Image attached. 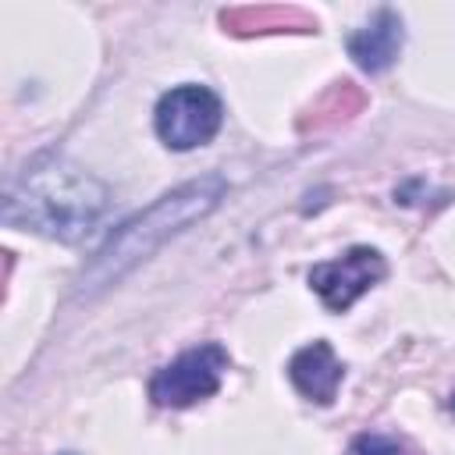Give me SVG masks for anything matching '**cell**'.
I'll use <instances>...</instances> for the list:
<instances>
[{
  "instance_id": "cell-2",
  "label": "cell",
  "mask_w": 455,
  "mask_h": 455,
  "mask_svg": "<svg viewBox=\"0 0 455 455\" xmlns=\"http://www.w3.org/2000/svg\"><path fill=\"white\" fill-rule=\"evenodd\" d=\"M228 192V181L220 174L192 178L171 192H164L156 203L128 217L121 228L110 231V238L96 249V256L82 267L75 281V299H96L107 288H114L121 277H128L142 259H149L164 242L188 231L203 217H210Z\"/></svg>"
},
{
  "instance_id": "cell-1",
  "label": "cell",
  "mask_w": 455,
  "mask_h": 455,
  "mask_svg": "<svg viewBox=\"0 0 455 455\" xmlns=\"http://www.w3.org/2000/svg\"><path fill=\"white\" fill-rule=\"evenodd\" d=\"M110 188L64 153L32 156L4 196V224L39 238L75 245L103 220Z\"/></svg>"
},
{
  "instance_id": "cell-6",
  "label": "cell",
  "mask_w": 455,
  "mask_h": 455,
  "mask_svg": "<svg viewBox=\"0 0 455 455\" xmlns=\"http://www.w3.org/2000/svg\"><path fill=\"white\" fill-rule=\"evenodd\" d=\"M288 380L295 384V391L302 398H309L316 405H331L345 380V363L334 355V348L323 338H316L288 359Z\"/></svg>"
},
{
  "instance_id": "cell-4",
  "label": "cell",
  "mask_w": 455,
  "mask_h": 455,
  "mask_svg": "<svg viewBox=\"0 0 455 455\" xmlns=\"http://www.w3.org/2000/svg\"><path fill=\"white\" fill-rule=\"evenodd\" d=\"M228 348L217 341H203L196 348H185L171 363H164L149 377V398L160 409H188L210 395L220 391L224 370H228Z\"/></svg>"
},
{
  "instance_id": "cell-5",
  "label": "cell",
  "mask_w": 455,
  "mask_h": 455,
  "mask_svg": "<svg viewBox=\"0 0 455 455\" xmlns=\"http://www.w3.org/2000/svg\"><path fill=\"white\" fill-rule=\"evenodd\" d=\"M384 274H387V263H384L380 249H373V245H352L338 259L316 263L309 270V288L320 295V302L331 313H345L377 281H384Z\"/></svg>"
},
{
  "instance_id": "cell-3",
  "label": "cell",
  "mask_w": 455,
  "mask_h": 455,
  "mask_svg": "<svg viewBox=\"0 0 455 455\" xmlns=\"http://www.w3.org/2000/svg\"><path fill=\"white\" fill-rule=\"evenodd\" d=\"M224 124V103L213 89L199 82H185L167 89L156 100L153 110V128L167 149L188 153L196 146H206Z\"/></svg>"
},
{
  "instance_id": "cell-7",
  "label": "cell",
  "mask_w": 455,
  "mask_h": 455,
  "mask_svg": "<svg viewBox=\"0 0 455 455\" xmlns=\"http://www.w3.org/2000/svg\"><path fill=\"white\" fill-rule=\"evenodd\" d=\"M402 39H405V32H402L398 11L380 7L363 28H355V32L348 36L345 46H348V57H352L366 75H380V71H387V68L398 60Z\"/></svg>"
},
{
  "instance_id": "cell-8",
  "label": "cell",
  "mask_w": 455,
  "mask_h": 455,
  "mask_svg": "<svg viewBox=\"0 0 455 455\" xmlns=\"http://www.w3.org/2000/svg\"><path fill=\"white\" fill-rule=\"evenodd\" d=\"M348 455H409V448L387 434H359L348 444Z\"/></svg>"
}]
</instances>
